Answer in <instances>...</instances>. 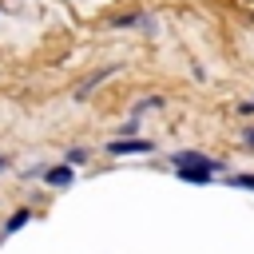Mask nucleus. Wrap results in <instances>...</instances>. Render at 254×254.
I'll list each match as a JSON object with an SVG mask.
<instances>
[{"instance_id": "39448f33", "label": "nucleus", "mask_w": 254, "mask_h": 254, "mask_svg": "<svg viewBox=\"0 0 254 254\" xmlns=\"http://www.w3.org/2000/svg\"><path fill=\"white\" fill-rule=\"evenodd\" d=\"M0 171H4V159H0Z\"/></svg>"}, {"instance_id": "20e7f679", "label": "nucleus", "mask_w": 254, "mask_h": 254, "mask_svg": "<svg viewBox=\"0 0 254 254\" xmlns=\"http://www.w3.org/2000/svg\"><path fill=\"white\" fill-rule=\"evenodd\" d=\"M230 183H234V187H250V190H254V175H230Z\"/></svg>"}, {"instance_id": "f03ea898", "label": "nucleus", "mask_w": 254, "mask_h": 254, "mask_svg": "<svg viewBox=\"0 0 254 254\" xmlns=\"http://www.w3.org/2000/svg\"><path fill=\"white\" fill-rule=\"evenodd\" d=\"M48 183L52 187H71V167H52L48 171Z\"/></svg>"}, {"instance_id": "f257e3e1", "label": "nucleus", "mask_w": 254, "mask_h": 254, "mask_svg": "<svg viewBox=\"0 0 254 254\" xmlns=\"http://www.w3.org/2000/svg\"><path fill=\"white\" fill-rule=\"evenodd\" d=\"M107 151L111 155H143V151H151V143L147 139H115V143H107Z\"/></svg>"}, {"instance_id": "7ed1b4c3", "label": "nucleus", "mask_w": 254, "mask_h": 254, "mask_svg": "<svg viewBox=\"0 0 254 254\" xmlns=\"http://www.w3.org/2000/svg\"><path fill=\"white\" fill-rule=\"evenodd\" d=\"M28 218H32V210H16V214L8 218V230H20V226H24Z\"/></svg>"}]
</instances>
